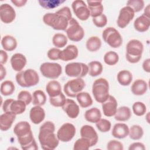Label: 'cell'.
I'll use <instances>...</instances> for the list:
<instances>
[{
	"label": "cell",
	"mask_w": 150,
	"mask_h": 150,
	"mask_svg": "<svg viewBox=\"0 0 150 150\" xmlns=\"http://www.w3.org/2000/svg\"><path fill=\"white\" fill-rule=\"evenodd\" d=\"M16 39L12 36H4L1 40V45L3 49L6 51L11 52L14 50L17 47Z\"/></svg>",
	"instance_id": "f1b7e54d"
},
{
	"label": "cell",
	"mask_w": 150,
	"mask_h": 150,
	"mask_svg": "<svg viewBox=\"0 0 150 150\" xmlns=\"http://www.w3.org/2000/svg\"><path fill=\"white\" fill-rule=\"evenodd\" d=\"M52 43L53 45L57 48L64 47L67 43V38L62 33H56L52 38Z\"/></svg>",
	"instance_id": "f35d334b"
},
{
	"label": "cell",
	"mask_w": 150,
	"mask_h": 150,
	"mask_svg": "<svg viewBox=\"0 0 150 150\" xmlns=\"http://www.w3.org/2000/svg\"><path fill=\"white\" fill-rule=\"evenodd\" d=\"M101 117V113L100 110L96 107L91 108L85 112V119L91 123H96Z\"/></svg>",
	"instance_id": "f546056e"
},
{
	"label": "cell",
	"mask_w": 150,
	"mask_h": 150,
	"mask_svg": "<svg viewBox=\"0 0 150 150\" xmlns=\"http://www.w3.org/2000/svg\"><path fill=\"white\" fill-rule=\"evenodd\" d=\"M18 100L23 101L26 105H29L32 101V96L30 92L25 90L21 91L18 95Z\"/></svg>",
	"instance_id": "7dc6e473"
},
{
	"label": "cell",
	"mask_w": 150,
	"mask_h": 150,
	"mask_svg": "<svg viewBox=\"0 0 150 150\" xmlns=\"http://www.w3.org/2000/svg\"><path fill=\"white\" fill-rule=\"evenodd\" d=\"M16 18V12L12 6L8 4H3L0 6V18L2 22L10 23Z\"/></svg>",
	"instance_id": "9a60e30c"
},
{
	"label": "cell",
	"mask_w": 150,
	"mask_h": 150,
	"mask_svg": "<svg viewBox=\"0 0 150 150\" xmlns=\"http://www.w3.org/2000/svg\"><path fill=\"white\" fill-rule=\"evenodd\" d=\"M60 50L56 48L53 47L49 49L47 52V57L52 60H56L59 59V54L60 52Z\"/></svg>",
	"instance_id": "f907efd6"
},
{
	"label": "cell",
	"mask_w": 150,
	"mask_h": 150,
	"mask_svg": "<svg viewBox=\"0 0 150 150\" xmlns=\"http://www.w3.org/2000/svg\"><path fill=\"white\" fill-rule=\"evenodd\" d=\"M117 101L115 97L110 95L107 100L102 103L104 115L108 117L114 115L117 110Z\"/></svg>",
	"instance_id": "2e32d148"
},
{
	"label": "cell",
	"mask_w": 150,
	"mask_h": 150,
	"mask_svg": "<svg viewBox=\"0 0 150 150\" xmlns=\"http://www.w3.org/2000/svg\"><path fill=\"white\" fill-rule=\"evenodd\" d=\"M132 111L135 115L137 116L144 115L146 111V107L144 103L140 101H137L132 105Z\"/></svg>",
	"instance_id": "7bdbcfd3"
},
{
	"label": "cell",
	"mask_w": 150,
	"mask_h": 150,
	"mask_svg": "<svg viewBox=\"0 0 150 150\" xmlns=\"http://www.w3.org/2000/svg\"><path fill=\"white\" fill-rule=\"evenodd\" d=\"M102 38L110 47L118 48L122 43V38L119 32L113 27H108L102 33Z\"/></svg>",
	"instance_id": "8992f818"
},
{
	"label": "cell",
	"mask_w": 150,
	"mask_h": 150,
	"mask_svg": "<svg viewBox=\"0 0 150 150\" xmlns=\"http://www.w3.org/2000/svg\"><path fill=\"white\" fill-rule=\"evenodd\" d=\"M77 100L82 108H87L93 104V100L87 92H80L76 96Z\"/></svg>",
	"instance_id": "1f68e13d"
},
{
	"label": "cell",
	"mask_w": 150,
	"mask_h": 150,
	"mask_svg": "<svg viewBox=\"0 0 150 150\" xmlns=\"http://www.w3.org/2000/svg\"><path fill=\"white\" fill-rule=\"evenodd\" d=\"M142 68L147 73L150 72V59H147L143 62Z\"/></svg>",
	"instance_id": "db71d44e"
},
{
	"label": "cell",
	"mask_w": 150,
	"mask_h": 150,
	"mask_svg": "<svg viewBox=\"0 0 150 150\" xmlns=\"http://www.w3.org/2000/svg\"><path fill=\"white\" fill-rule=\"evenodd\" d=\"M8 54L5 50H0V63L1 64H5L8 60Z\"/></svg>",
	"instance_id": "f5cc1de1"
},
{
	"label": "cell",
	"mask_w": 150,
	"mask_h": 150,
	"mask_svg": "<svg viewBox=\"0 0 150 150\" xmlns=\"http://www.w3.org/2000/svg\"><path fill=\"white\" fill-rule=\"evenodd\" d=\"M71 7L74 13L81 21H86L90 16V11L85 2L76 0L72 2Z\"/></svg>",
	"instance_id": "4fadbf2b"
},
{
	"label": "cell",
	"mask_w": 150,
	"mask_h": 150,
	"mask_svg": "<svg viewBox=\"0 0 150 150\" xmlns=\"http://www.w3.org/2000/svg\"><path fill=\"white\" fill-rule=\"evenodd\" d=\"M54 131L55 125L52 121H46L40 126L38 138L43 149L53 150L58 146L59 140Z\"/></svg>",
	"instance_id": "7a4b0ae2"
},
{
	"label": "cell",
	"mask_w": 150,
	"mask_h": 150,
	"mask_svg": "<svg viewBox=\"0 0 150 150\" xmlns=\"http://www.w3.org/2000/svg\"><path fill=\"white\" fill-rule=\"evenodd\" d=\"M135 15V12L130 7L125 6L122 8L117 18V23L120 28H125L132 20Z\"/></svg>",
	"instance_id": "5bb4252c"
},
{
	"label": "cell",
	"mask_w": 150,
	"mask_h": 150,
	"mask_svg": "<svg viewBox=\"0 0 150 150\" xmlns=\"http://www.w3.org/2000/svg\"><path fill=\"white\" fill-rule=\"evenodd\" d=\"M127 6L132 9L134 12H138L144 8V2L142 0H129L127 2Z\"/></svg>",
	"instance_id": "f6af8a7d"
},
{
	"label": "cell",
	"mask_w": 150,
	"mask_h": 150,
	"mask_svg": "<svg viewBox=\"0 0 150 150\" xmlns=\"http://www.w3.org/2000/svg\"><path fill=\"white\" fill-rule=\"evenodd\" d=\"M90 141L85 138L81 137L78 139L74 144V150H87L91 147Z\"/></svg>",
	"instance_id": "b9f144b4"
},
{
	"label": "cell",
	"mask_w": 150,
	"mask_h": 150,
	"mask_svg": "<svg viewBox=\"0 0 150 150\" xmlns=\"http://www.w3.org/2000/svg\"><path fill=\"white\" fill-rule=\"evenodd\" d=\"M81 137L88 139L91 143V146H94L98 142V137L94 128L88 125H84L81 127L80 131Z\"/></svg>",
	"instance_id": "e0dca14e"
},
{
	"label": "cell",
	"mask_w": 150,
	"mask_h": 150,
	"mask_svg": "<svg viewBox=\"0 0 150 150\" xmlns=\"http://www.w3.org/2000/svg\"><path fill=\"white\" fill-rule=\"evenodd\" d=\"M86 83L82 78H76L69 80L64 85V92L69 97H75L83 90Z\"/></svg>",
	"instance_id": "9c48e42d"
},
{
	"label": "cell",
	"mask_w": 150,
	"mask_h": 150,
	"mask_svg": "<svg viewBox=\"0 0 150 150\" xmlns=\"http://www.w3.org/2000/svg\"><path fill=\"white\" fill-rule=\"evenodd\" d=\"M118 54L114 51L107 52L104 56V61L105 63L109 66L115 65L118 63Z\"/></svg>",
	"instance_id": "60d3db41"
},
{
	"label": "cell",
	"mask_w": 150,
	"mask_h": 150,
	"mask_svg": "<svg viewBox=\"0 0 150 150\" xmlns=\"http://www.w3.org/2000/svg\"><path fill=\"white\" fill-rule=\"evenodd\" d=\"M29 117L33 124H39L44 120L45 118V111L41 106L35 105L30 109Z\"/></svg>",
	"instance_id": "7402d4cb"
},
{
	"label": "cell",
	"mask_w": 150,
	"mask_h": 150,
	"mask_svg": "<svg viewBox=\"0 0 150 150\" xmlns=\"http://www.w3.org/2000/svg\"><path fill=\"white\" fill-rule=\"evenodd\" d=\"M107 149L108 150H122L124 147L121 142L113 139L108 142L107 145Z\"/></svg>",
	"instance_id": "681fc988"
},
{
	"label": "cell",
	"mask_w": 150,
	"mask_h": 150,
	"mask_svg": "<svg viewBox=\"0 0 150 150\" xmlns=\"http://www.w3.org/2000/svg\"><path fill=\"white\" fill-rule=\"evenodd\" d=\"M144 45L137 39L129 40L126 46L125 57L127 61L131 63H138L142 57Z\"/></svg>",
	"instance_id": "3957f363"
},
{
	"label": "cell",
	"mask_w": 150,
	"mask_h": 150,
	"mask_svg": "<svg viewBox=\"0 0 150 150\" xmlns=\"http://www.w3.org/2000/svg\"><path fill=\"white\" fill-rule=\"evenodd\" d=\"M131 117V111L129 107L122 106L119 107L114 115V118L118 121H126Z\"/></svg>",
	"instance_id": "4dcf8cb0"
},
{
	"label": "cell",
	"mask_w": 150,
	"mask_h": 150,
	"mask_svg": "<svg viewBox=\"0 0 150 150\" xmlns=\"http://www.w3.org/2000/svg\"><path fill=\"white\" fill-rule=\"evenodd\" d=\"M129 134L128 125L124 123L115 124L112 129V135L118 139H123L127 137Z\"/></svg>",
	"instance_id": "d4e9b609"
},
{
	"label": "cell",
	"mask_w": 150,
	"mask_h": 150,
	"mask_svg": "<svg viewBox=\"0 0 150 150\" xmlns=\"http://www.w3.org/2000/svg\"><path fill=\"white\" fill-rule=\"evenodd\" d=\"M86 46L87 50L90 52H96L100 49L101 46V41L97 36H91L87 39Z\"/></svg>",
	"instance_id": "836d02e7"
},
{
	"label": "cell",
	"mask_w": 150,
	"mask_h": 150,
	"mask_svg": "<svg viewBox=\"0 0 150 150\" xmlns=\"http://www.w3.org/2000/svg\"><path fill=\"white\" fill-rule=\"evenodd\" d=\"M129 137L133 140L140 139L143 135L144 131L142 128L138 125H133L129 129Z\"/></svg>",
	"instance_id": "74e56055"
},
{
	"label": "cell",
	"mask_w": 150,
	"mask_h": 150,
	"mask_svg": "<svg viewBox=\"0 0 150 150\" xmlns=\"http://www.w3.org/2000/svg\"><path fill=\"white\" fill-rule=\"evenodd\" d=\"M26 106V104L21 100H14L9 98L4 102L2 110L4 112H11L15 115H19L25 112Z\"/></svg>",
	"instance_id": "8fae6325"
},
{
	"label": "cell",
	"mask_w": 150,
	"mask_h": 150,
	"mask_svg": "<svg viewBox=\"0 0 150 150\" xmlns=\"http://www.w3.org/2000/svg\"><path fill=\"white\" fill-rule=\"evenodd\" d=\"M13 132L16 135L17 138L19 139L29 135L32 133V131L31 126L28 122L20 121L15 125Z\"/></svg>",
	"instance_id": "ffe728a7"
},
{
	"label": "cell",
	"mask_w": 150,
	"mask_h": 150,
	"mask_svg": "<svg viewBox=\"0 0 150 150\" xmlns=\"http://www.w3.org/2000/svg\"><path fill=\"white\" fill-rule=\"evenodd\" d=\"M46 91L49 97H53L62 93V87L58 81L51 80L46 84Z\"/></svg>",
	"instance_id": "83f0119b"
},
{
	"label": "cell",
	"mask_w": 150,
	"mask_h": 150,
	"mask_svg": "<svg viewBox=\"0 0 150 150\" xmlns=\"http://www.w3.org/2000/svg\"><path fill=\"white\" fill-rule=\"evenodd\" d=\"M97 128L101 132H108L111 127V124L110 121L106 119H100L96 123Z\"/></svg>",
	"instance_id": "bcb514c9"
},
{
	"label": "cell",
	"mask_w": 150,
	"mask_h": 150,
	"mask_svg": "<svg viewBox=\"0 0 150 150\" xmlns=\"http://www.w3.org/2000/svg\"><path fill=\"white\" fill-rule=\"evenodd\" d=\"M92 93L96 101L103 103L109 97V84L108 81L104 78L96 80L92 86Z\"/></svg>",
	"instance_id": "277c9868"
},
{
	"label": "cell",
	"mask_w": 150,
	"mask_h": 150,
	"mask_svg": "<svg viewBox=\"0 0 150 150\" xmlns=\"http://www.w3.org/2000/svg\"><path fill=\"white\" fill-rule=\"evenodd\" d=\"M93 23L98 28H103L107 23V18L104 14H101L95 18H93Z\"/></svg>",
	"instance_id": "c3c4849f"
},
{
	"label": "cell",
	"mask_w": 150,
	"mask_h": 150,
	"mask_svg": "<svg viewBox=\"0 0 150 150\" xmlns=\"http://www.w3.org/2000/svg\"><path fill=\"white\" fill-rule=\"evenodd\" d=\"M87 3L91 16L95 18L103 14L104 7L102 1H87Z\"/></svg>",
	"instance_id": "484cf974"
},
{
	"label": "cell",
	"mask_w": 150,
	"mask_h": 150,
	"mask_svg": "<svg viewBox=\"0 0 150 150\" xmlns=\"http://www.w3.org/2000/svg\"><path fill=\"white\" fill-rule=\"evenodd\" d=\"M16 115L11 112H4L0 116V129L1 131L8 130L14 122Z\"/></svg>",
	"instance_id": "603a6c76"
},
{
	"label": "cell",
	"mask_w": 150,
	"mask_h": 150,
	"mask_svg": "<svg viewBox=\"0 0 150 150\" xmlns=\"http://www.w3.org/2000/svg\"><path fill=\"white\" fill-rule=\"evenodd\" d=\"M12 3L13 4L17 7H22L25 5L27 2L26 0H12Z\"/></svg>",
	"instance_id": "11a10c76"
},
{
	"label": "cell",
	"mask_w": 150,
	"mask_h": 150,
	"mask_svg": "<svg viewBox=\"0 0 150 150\" xmlns=\"http://www.w3.org/2000/svg\"><path fill=\"white\" fill-rule=\"evenodd\" d=\"M17 83L22 87L36 86L39 81V76L33 69H26L19 71L15 76Z\"/></svg>",
	"instance_id": "5b68a950"
},
{
	"label": "cell",
	"mask_w": 150,
	"mask_h": 150,
	"mask_svg": "<svg viewBox=\"0 0 150 150\" xmlns=\"http://www.w3.org/2000/svg\"><path fill=\"white\" fill-rule=\"evenodd\" d=\"M88 74L91 77H96L101 74L103 67L98 61H92L88 64Z\"/></svg>",
	"instance_id": "e575fe53"
},
{
	"label": "cell",
	"mask_w": 150,
	"mask_h": 150,
	"mask_svg": "<svg viewBox=\"0 0 150 150\" xmlns=\"http://www.w3.org/2000/svg\"><path fill=\"white\" fill-rule=\"evenodd\" d=\"M40 5L45 9H50L58 7L60 5L66 2L62 0H40L38 1Z\"/></svg>",
	"instance_id": "ab89813d"
},
{
	"label": "cell",
	"mask_w": 150,
	"mask_h": 150,
	"mask_svg": "<svg viewBox=\"0 0 150 150\" xmlns=\"http://www.w3.org/2000/svg\"><path fill=\"white\" fill-rule=\"evenodd\" d=\"M72 18L70 8L64 6L54 13H47L43 16V22L54 30H66L69 22Z\"/></svg>",
	"instance_id": "6da1fadb"
},
{
	"label": "cell",
	"mask_w": 150,
	"mask_h": 150,
	"mask_svg": "<svg viewBox=\"0 0 150 150\" xmlns=\"http://www.w3.org/2000/svg\"><path fill=\"white\" fill-rule=\"evenodd\" d=\"M134 26L135 30L139 32H146L150 26V18L142 14L134 21Z\"/></svg>",
	"instance_id": "cb8c5ba5"
},
{
	"label": "cell",
	"mask_w": 150,
	"mask_h": 150,
	"mask_svg": "<svg viewBox=\"0 0 150 150\" xmlns=\"http://www.w3.org/2000/svg\"><path fill=\"white\" fill-rule=\"evenodd\" d=\"M148 90L147 83L142 79L136 80L132 84L131 90L136 96H142Z\"/></svg>",
	"instance_id": "4316f807"
},
{
	"label": "cell",
	"mask_w": 150,
	"mask_h": 150,
	"mask_svg": "<svg viewBox=\"0 0 150 150\" xmlns=\"http://www.w3.org/2000/svg\"><path fill=\"white\" fill-rule=\"evenodd\" d=\"M129 150H145V146L144 145V144L141 143V142H134L132 144H131L129 148H128Z\"/></svg>",
	"instance_id": "816d5d0a"
},
{
	"label": "cell",
	"mask_w": 150,
	"mask_h": 150,
	"mask_svg": "<svg viewBox=\"0 0 150 150\" xmlns=\"http://www.w3.org/2000/svg\"><path fill=\"white\" fill-rule=\"evenodd\" d=\"M117 80L122 86H128L132 80V73L127 70H121L117 74Z\"/></svg>",
	"instance_id": "d6a6232c"
},
{
	"label": "cell",
	"mask_w": 150,
	"mask_h": 150,
	"mask_svg": "<svg viewBox=\"0 0 150 150\" xmlns=\"http://www.w3.org/2000/svg\"><path fill=\"white\" fill-rule=\"evenodd\" d=\"M144 15H145L146 16L150 18V16H149V4H148L145 8L144 9V13H143Z\"/></svg>",
	"instance_id": "6f0895ef"
},
{
	"label": "cell",
	"mask_w": 150,
	"mask_h": 150,
	"mask_svg": "<svg viewBox=\"0 0 150 150\" xmlns=\"http://www.w3.org/2000/svg\"><path fill=\"white\" fill-rule=\"evenodd\" d=\"M65 96L61 93L58 96L53 97H49V101L52 105L56 107H62L66 101Z\"/></svg>",
	"instance_id": "ee69618b"
},
{
	"label": "cell",
	"mask_w": 150,
	"mask_h": 150,
	"mask_svg": "<svg viewBox=\"0 0 150 150\" xmlns=\"http://www.w3.org/2000/svg\"><path fill=\"white\" fill-rule=\"evenodd\" d=\"M79 54V50L76 46L70 45L61 50L59 54V59L67 62L76 59Z\"/></svg>",
	"instance_id": "d6986e66"
},
{
	"label": "cell",
	"mask_w": 150,
	"mask_h": 150,
	"mask_svg": "<svg viewBox=\"0 0 150 150\" xmlns=\"http://www.w3.org/2000/svg\"><path fill=\"white\" fill-rule=\"evenodd\" d=\"M67 38L71 41L79 42L81 40L84 36V30L78 21L72 18L69 21L68 26L66 29Z\"/></svg>",
	"instance_id": "52a82bcc"
},
{
	"label": "cell",
	"mask_w": 150,
	"mask_h": 150,
	"mask_svg": "<svg viewBox=\"0 0 150 150\" xmlns=\"http://www.w3.org/2000/svg\"><path fill=\"white\" fill-rule=\"evenodd\" d=\"M65 73L70 77L82 78L88 73V67L83 63L72 62L66 66Z\"/></svg>",
	"instance_id": "ba28073f"
},
{
	"label": "cell",
	"mask_w": 150,
	"mask_h": 150,
	"mask_svg": "<svg viewBox=\"0 0 150 150\" xmlns=\"http://www.w3.org/2000/svg\"><path fill=\"white\" fill-rule=\"evenodd\" d=\"M11 64L12 69L16 71H21L25 67L27 60L26 57L22 53H16L11 58Z\"/></svg>",
	"instance_id": "44dd1931"
},
{
	"label": "cell",
	"mask_w": 150,
	"mask_h": 150,
	"mask_svg": "<svg viewBox=\"0 0 150 150\" xmlns=\"http://www.w3.org/2000/svg\"><path fill=\"white\" fill-rule=\"evenodd\" d=\"M40 71L44 77L50 79H56L61 75L62 68L57 63L45 62L40 65Z\"/></svg>",
	"instance_id": "30bf717a"
},
{
	"label": "cell",
	"mask_w": 150,
	"mask_h": 150,
	"mask_svg": "<svg viewBox=\"0 0 150 150\" xmlns=\"http://www.w3.org/2000/svg\"><path fill=\"white\" fill-rule=\"evenodd\" d=\"M46 101V96L41 90H35L32 95V104L35 105H43Z\"/></svg>",
	"instance_id": "d590c367"
},
{
	"label": "cell",
	"mask_w": 150,
	"mask_h": 150,
	"mask_svg": "<svg viewBox=\"0 0 150 150\" xmlns=\"http://www.w3.org/2000/svg\"><path fill=\"white\" fill-rule=\"evenodd\" d=\"M1 93L4 96H10L15 91V85L12 81L6 80L1 84Z\"/></svg>",
	"instance_id": "8d00e7d4"
},
{
	"label": "cell",
	"mask_w": 150,
	"mask_h": 150,
	"mask_svg": "<svg viewBox=\"0 0 150 150\" xmlns=\"http://www.w3.org/2000/svg\"><path fill=\"white\" fill-rule=\"evenodd\" d=\"M76 134V128L71 123L63 124L57 132V137L59 141L67 142L71 141Z\"/></svg>",
	"instance_id": "7c38bea8"
},
{
	"label": "cell",
	"mask_w": 150,
	"mask_h": 150,
	"mask_svg": "<svg viewBox=\"0 0 150 150\" xmlns=\"http://www.w3.org/2000/svg\"><path fill=\"white\" fill-rule=\"evenodd\" d=\"M63 110L66 113L68 117L70 118L74 119L78 117L80 112L79 106L72 99L67 98L64 105L62 107Z\"/></svg>",
	"instance_id": "ac0fdd59"
},
{
	"label": "cell",
	"mask_w": 150,
	"mask_h": 150,
	"mask_svg": "<svg viewBox=\"0 0 150 150\" xmlns=\"http://www.w3.org/2000/svg\"><path fill=\"white\" fill-rule=\"evenodd\" d=\"M0 67H1V68H0V80H2L6 76V69L4 67L3 64H1Z\"/></svg>",
	"instance_id": "9f6ffc18"
}]
</instances>
